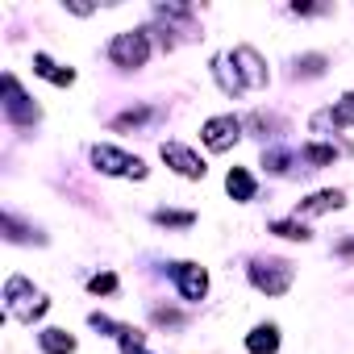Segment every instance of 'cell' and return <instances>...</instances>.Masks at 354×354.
Listing matches in <instances>:
<instances>
[{
  "label": "cell",
  "instance_id": "5b68a950",
  "mask_svg": "<svg viewBox=\"0 0 354 354\" xmlns=\"http://www.w3.org/2000/svg\"><path fill=\"white\" fill-rule=\"evenodd\" d=\"M0 88H5V121H9V125H17V129H34V125L42 121V109L26 96V88L17 84L13 71H5Z\"/></svg>",
  "mask_w": 354,
  "mask_h": 354
},
{
  "label": "cell",
  "instance_id": "277c9868",
  "mask_svg": "<svg viewBox=\"0 0 354 354\" xmlns=\"http://www.w3.org/2000/svg\"><path fill=\"white\" fill-rule=\"evenodd\" d=\"M109 59H113V67H121V71L146 67V59H150V34H146V30H121V34H113Z\"/></svg>",
  "mask_w": 354,
  "mask_h": 354
},
{
  "label": "cell",
  "instance_id": "d4e9b609",
  "mask_svg": "<svg viewBox=\"0 0 354 354\" xmlns=\"http://www.w3.org/2000/svg\"><path fill=\"white\" fill-rule=\"evenodd\" d=\"M88 292H92V296H113V292H117V275H113V271L92 275V279H88Z\"/></svg>",
  "mask_w": 354,
  "mask_h": 354
},
{
  "label": "cell",
  "instance_id": "d6986e66",
  "mask_svg": "<svg viewBox=\"0 0 354 354\" xmlns=\"http://www.w3.org/2000/svg\"><path fill=\"white\" fill-rule=\"evenodd\" d=\"M271 234H275V238H283V242H308V238H313V230H308L300 217H283V221H271Z\"/></svg>",
  "mask_w": 354,
  "mask_h": 354
},
{
  "label": "cell",
  "instance_id": "9a60e30c",
  "mask_svg": "<svg viewBox=\"0 0 354 354\" xmlns=\"http://www.w3.org/2000/svg\"><path fill=\"white\" fill-rule=\"evenodd\" d=\"M225 192H230L238 205H246V201H254L259 184H254V175H250L246 167H230V171H225Z\"/></svg>",
  "mask_w": 354,
  "mask_h": 354
},
{
  "label": "cell",
  "instance_id": "4fadbf2b",
  "mask_svg": "<svg viewBox=\"0 0 354 354\" xmlns=\"http://www.w3.org/2000/svg\"><path fill=\"white\" fill-rule=\"evenodd\" d=\"M34 75H42L46 84H55V88H71L75 84V71L71 67H63V63H55L46 50H38L34 55Z\"/></svg>",
  "mask_w": 354,
  "mask_h": 354
},
{
  "label": "cell",
  "instance_id": "4dcf8cb0",
  "mask_svg": "<svg viewBox=\"0 0 354 354\" xmlns=\"http://www.w3.org/2000/svg\"><path fill=\"white\" fill-rule=\"evenodd\" d=\"M337 254H342V259H350V254H354V238H346V242L337 246Z\"/></svg>",
  "mask_w": 354,
  "mask_h": 354
},
{
  "label": "cell",
  "instance_id": "2e32d148",
  "mask_svg": "<svg viewBox=\"0 0 354 354\" xmlns=\"http://www.w3.org/2000/svg\"><path fill=\"white\" fill-rule=\"evenodd\" d=\"M38 346H42V354H75V337L59 325L38 329Z\"/></svg>",
  "mask_w": 354,
  "mask_h": 354
},
{
  "label": "cell",
  "instance_id": "9c48e42d",
  "mask_svg": "<svg viewBox=\"0 0 354 354\" xmlns=\"http://www.w3.org/2000/svg\"><path fill=\"white\" fill-rule=\"evenodd\" d=\"M158 154H162V162L175 171V175H184V180H205V158L192 150V146H184V142H162L158 146Z\"/></svg>",
  "mask_w": 354,
  "mask_h": 354
},
{
  "label": "cell",
  "instance_id": "44dd1931",
  "mask_svg": "<svg viewBox=\"0 0 354 354\" xmlns=\"http://www.w3.org/2000/svg\"><path fill=\"white\" fill-rule=\"evenodd\" d=\"M0 230H5V238L9 242H46L38 230H30V225H21L13 213H5V217H0Z\"/></svg>",
  "mask_w": 354,
  "mask_h": 354
},
{
  "label": "cell",
  "instance_id": "e0dca14e",
  "mask_svg": "<svg viewBox=\"0 0 354 354\" xmlns=\"http://www.w3.org/2000/svg\"><path fill=\"white\" fill-rule=\"evenodd\" d=\"M342 150H346V146H333V142H304V146H300V158H304L313 171H321V167H329Z\"/></svg>",
  "mask_w": 354,
  "mask_h": 354
},
{
  "label": "cell",
  "instance_id": "484cf974",
  "mask_svg": "<svg viewBox=\"0 0 354 354\" xmlns=\"http://www.w3.org/2000/svg\"><path fill=\"white\" fill-rule=\"evenodd\" d=\"M150 317H154V325H162V329H180V325H184V313H180V308H167V304H158Z\"/></svg>",
  "mask_w": 354,
  "mask_h": 354
},
{
  "label": "cell",
  "instance_id": "8fae6325",
  "mask_svg": "<svg viewBox=\"0 0 354 354\" xmlns=\"http://www.w3.org/2000/svg\"><path fill=\"white\" fill-rule=\"evenodd\" d=\"M337 209H346V192L342 188H321V192H313L296 205V217L304 221V217H321V213H337Z\"/></svg>",
  "mask_w": 354,
  "mask_h": 354
},
{
  "label": "cell",
  "instance_id": "7a4b0ae2",
  "mask_svg": "<svg viewBox=\"0 0 354 354\" xmlns=\"http://www.w3.org/2000/svg\"><path fill=\"white\" fill-rule=\"evenodd\" d=\"M88 158H92V167L100 175H113V180H146V175H150V167L138 154H129L121 146H109V142H96L88 150Z\"/></svg>",
  "mask_w": 354,
  "mask_h": 354
},
{
  "label": "cell",
  "instance_id": "6da1fadb",
  "mask_svg": "<svg viewBox=\"0 0 354 354\" xmlns=\"http://www.w3.org/2000/svg\"><path fill=\"white\" fill-rule=\"evenodd\" d=\"M0 300H5V313H9L13 321H21V325H34V321H42V317L50 313L46 292H38L26 275H9V279H5V292H0Z\"/></svg>",
  "mask_w": 354,
  "mask_h": 354
},
{
  "label": "cell",
  "instance_id": "f1b7e54d",
  "mask_svg": "<svg viewBox=\"0 0 354 354\" xmlns=\"http://www.w3.org/2000/svg\"><path fill=\"white\" fill-rule=\"evenodd\" d=\"M292 13H296V17H317V13H329V9H325V5H300V0H296Z\"/></svg>",
  "mask_w": 354,
  "mask_h": 354
},
{
  "label": "cell",
  "instance_id": "7c38bea8",
  "mask_svg": "<svg viewBox=\"0 0 354 354\" xmlns=\"http://www.w3.org/2000/svg\"><path fill=\"white\" fill-rule=\"evenodd\" d=\"M209 71H213V80H217V88H221L225 96H242V92H246V84H242V75H238V67H234L230 50H225V55H217Z\"/></svg>",
  "mask_w": 354,
  "mask_h": 354
},
{
  "label": "cell",
  "instance_id": "83f0119b",
  "mask_svg": "<svg viewBox=\"0 0 354 354\" xmlns=\"http://www.w3.org/2000/svg\"><path fill=\"white\" fill-rule=\"evenodd\" d=\"M246 125H250V129H254V133H259V138H267V129H275V125H279V121H275V117H267V113H254V117H250V121H246Z\"/></svg>",
  "mask_w": 354,
  "mask_h": 354
},
{
  "label": "cell",
  "instance_id": "8992f818",
  "mask_svg": "<svg viewBox=\"0 0 354 354\" xmlns=\"http://www.w3.org/2000/svg\"><path fill=\"white\" fill-rule=\"evenodd\" d=\"M242 129H246L242 117H234V113H217V117H209V121L201 125V142H205L209 154H230V150L238 146Z\"/></svg>",
  "mask_w": 354,
  "mask_h": 354
},
{
  "label": "cell",
  "instance_id": "3957f363",
  "mask_svg": "<svg viewBox=\"0 0 354 354\" xmlns=\"http://www.w3.org/2000/svg\"><path fill=\"white\" fill-rule=\"evenodd\" d=\"M246 275H250V288L263 296H288V288L296 283V267L288 259H254Z\"/></svg>",
  "mask_w": 354,
  "mask_h": 354
},
{
  "label": "cell",
  "instance_id": "f546056e",
  "mask_svg": "<svg viewBox=\"0 0 354 354\" xmlns=\"http://www.w3.org/2000/svg\"><path fill=\"white\" fill-rule=\"evenodd\" d=\"M67 13H75V17H92L96 9H92V5H84V0H67Z\"/></svg>",
  "mask_w": 354,
  "mask_h": 354
},
{
  "label": "cell",
  "instance_id": "ffe728a7",
  "mask_svg": "<svg viewBox=\"0 0 354 354\" xmlns=\"http://www.w3.org/2000/svg\"><path fill=\"white\" fill-rule=\"evenodd\" d=\"M325 67H329V59H325L321 50H308V55L296 59V80H321Z\"/></svg>",
  "mask_w": 354,
  "mask_h": 354
},
{
  "label": "cell",
  "instance_id": "cb8c5ba5",
  "mask_svg": "<svg viewBox=\"0 0 354 354\" xmlns=\"http://www.w3.org/2000/svg\"><path fill=\"white\" fill-rule=\"evenodd\" d=\"M292 162H296V154H288V150H275V146H271V150H263V167H267L271 175H283Z\"/></svg>",
  "mask_w": 354,
  "mask_h": 354
},
{
  "label": "cell",
  "instance_id": "ba28073f",
  "mask_svg": "<svg viewBox=\"0 0 354 354\" xmlns=\"http://www.w3.org/2000/svg\"><path fill=\"white\" fill-rule=\"evenodd\" d=\"M230 59H234V67H238V75H242L246 92H263V88L271 84V67L263 63V55H259L254 46H234V50H230Z\"/></svg>",
  "mask_w": 354,
  "mask_h": 354
},
{
  "label": "cell",
  "instance_id": "4316f807",
  "mask_svg": "<svg viewBox=\"0 0 354 354\" xmlns=\"http://www.w3.org/2000/svg\"><path fill=\"white\" fill-rule=\"evenodd\" d=\"M88 325H92V329H100V333H109V337H117V333H121V325H117L113 317H104V313H88Z\"/></svg>",
  "mask_w": 354,
  "mask_h": 354
},
{
  "label": "cell",
  "instance_id": "7402d4cb",
  "mask_svg": "<svg viewBox=\"0 0 354 354\" xmlns=\"http://www.w3.org/2000/svg\"><path fill=\"white\" fill-rule=\"evenodd\" d=\"M117 346H121V354H150V350H146V333L133 329V325H121Z\"/></svg>",
  "mask_w": 354,
  "mask_h": 354
},
{
  "label": "cell",
  "instance_id": "30bf717a",
  "mask_svg": "<svg viewBox=\"0 0 354 354\" xmlns=\"http://www.w3.org/2000/svg\"><path fill=\"white\" fill-rule=\"evenodd\" d=\"M321 129H354V92L337 96L329 109H321L313 117V133H321Z\"/></svg>",
  "mask_w": 354,
  "mask_h": 354
},
{
  "label": "cell",
  "instance_id": "5bb4252c",
  "mask_svg": "<svg viewBox=\"0 0 354 354\" xmlns=\"http://www.w3.org/2000/svg\"><path fill=\"white\" fill-rule=\"evenodd\" d=\"M246 350L250 354H279V325L275 321H263L246 333Z\"/></svg>",
  "mask_w": 354,
  "mask_h": 354
},
{
  "label": "cell",
  "instance_id": "52a82bcc",
  "mask_svg": "<svg viewBox=\"0 0 354 354\" xmlns=\"http://www.w3.org/2000/svg\"><path fill=\"white\" fill-rule=\"evenodd\" d=\"M171 283H175V292H180L184 300H192V304L209 296V271L201 263H192V259L171 263Z\"/></svg>",
  "mask_w": 354,
  "mask_h": 354
},
{
  "label": "cell",
  "instance_id": "603a6c76",
  "mask_svg": "<svg viewBox=\"0 0 354 354\" xmlns=\"http://www.w3.org/2000/svg\"><path fill=\"white\" fill-rule=\"evenodd\" d=\"M150 117H154V109H146V104H142V109H125L121 117H113V129H138V125H146Z\"/></svg>",
  "mask_w": 354,
  "mask_h": 354
},
{
  "label": "cell",
  "instance_id": "ac0fdd59",
  "mask_svg": "<svg viewBox=\"0 0 354 354\" xmlns=\"http://www.w3.org/2000/svg\"><path fill=\"white\" fill-rule=\"evenodd\" d=\"M150 221L162 225V230H192L196 225V213L192 209H154Z\"/></svg>",
  "mask_w": 354,
  "mask_h": 354
}]
</instances>
